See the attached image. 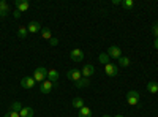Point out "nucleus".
Here are the masks:
<instances>
[{
    "label": "nucleus",
    "mask_w": 158,
    "mask_h": 117,
    "mask_svg": "<svg viewBox=\"0 0 158 117\" xmlns=\"http://www.w3.org/2000/svg\"><path fill=\"white\" fill-rule=\"evenodd\" d=\"M33 79H35V82H40L41 84L43 81H46L48 79V70H46V67H38V68H35V71H33Z\"/></svg>",
    "instance_id": "f257e3e1"
},
{
    "label": "nucleus",
    "mask_w": 158,
    "mask_h": 117,
    "mask_svg": "<svg viewBox=\"0 0 158 117\" xmlns=\"http://www.w3.org/2000/svg\"><path fill=\"white\" fill-rule=\"evenodd\" d=\"M127 101H128L130 106H136L139 103V92L138 90H130L127 94Z\"/></svg>",
    "instance_id": "f03ea898"
},
{
    "label": "nucleus",
    "mask_w": 158,
    "mask_h": 117,
    "mask_svg": "<svg viewBox=\"0 0 158 117\" xmlns=\"http://www.w3.org/2000/svg\"><path fill=\"white\" fill-rule=\"evenodd\" d=\"M56 87H57V82H51L49 79H46V81H43L41 84H40V92L46 95V94H49L51 90L56 89Z\"/></svg>",
    "instance_id": "7ed1b4c3"
},
{
    "label": "nucleus",
    "mask_w": 158,
    "mask_h": 117,
    "mask_svg": "<svg viewBox=\"0 0 158 117\" xmlns=\"http://www.w3.org/2000/svg\"><path fill=\"white\" fill-rule=\"evenodd\" d=\"M70 59L73 62H76V63L82 62L84 60V51L82 49H73V51H70Z\"/></svg>",
    "instance_id": "20e7f679"
},
{
    "label": "nucleus",
    "mask_w": 158,
    "mask_h": 117,
    "mask_svg": "<svg viewBox=\"0 0 158 117\" xmlns=\"http://www.w3.org/2000/svg\"><path fill=\"white\" fill-rule=\"evenodd\" d=\"M108 56H109L111 59L118 60V59L122 57V49L118 48V46H109V49H108Z\"/></svg>",
    "instance_id": "39448f33"
},
{
    "label": "nucleus",
    "mask_w": 158,
    "mask_h": 117,
    "mask_svg": "<svg viewBox=\"0 0 158 117\" xmlns=\"http://www.w3.org/2000/svg\"><path fill=\"white\" fill-rule=\"evenodd\" d=\"M67 77H68L70 81H73V82H77V81L82 77V73L79 71L77 68H71V70L67 73Z\"/></svg>",
    "instance_id": "423d86ee"
},
{
    "label": "nucleus",
    "mask_w": 158,
    "mask_h": 117,
    "mask_svg": "<svg viewBox=\"0 0 158 117\" xmlns=\"http://www.w3.org/2000/svg\"><path fill=\"white\" fill-rule=\"evenodd\" d=\"M35 79H33V76H24L22 79H21V86L24 89H33L35 87Z\"/></svg>",
    "instance_id": "0eeeda50"
},
{
    "label": "nucleus",
    "mask_w": 158,
    "mask_h": 117,
    "mask_svg": "<svg viewBox=\"0 0 158 117\" xmlns=\"http://www.w3.org/2000/svg\"><path fill=\"white\" fill-rule=\"evenodd\" d=\"M104 73H106L108 76H111V77L117 76V73H118L117 65H115V63H108V65H104Z\"/></svg>",
    "instance_id": "6e6552de"
},
{
    "label": "nucleus",
    "mask_w": 158,
    "mask_h": 117,
    "mask_svg": "<svg viewBox=\"0 0 158 117\" xmlns=\"http://www.w3.org/2000/svg\"><path fill=\"white\" fill-rule=\"evenodd\" d=\"M81 73H82V77H87V79H89V77L95 73V67H94V65H90V63H85L82 67V70H81Z\"/></svg>",
    "instance_id": "1a4fd4ad"
},
{
    "label": "nucleus",
    "mask_w": 158,
    "mask_h": 117,
    "mask_svg": "<svg viewBox=\"0 0 158 117\" xmlns=\"http://www.w3.org/2000/svg\"><path fill=\"white\" fill-rule=\"evenodd\" d=\"M41 24H40L38 21H32V22H29V25H27V30H29V33H38V32H41Z\"/></svg>",
    "instance_id": "9d476101"
},
{
    "label": "nucleus",
    "mask_w": 158,
    "mask_h": 117,
    "mask_svg": "<svg viewBox=\"0 0 158 117\" xmlns=\"http://www.w3.org/2000/svg\"><path fill=\"white\" fill-rule=\"evenodd\" d=\"M29 8H30V5H29L27 0H16V10H18V11L25 13Z\"/></svg>",
    "instance_id": "9b49d317"
},
{
    "label": "nucleus",
    "mask_w": 158,
    "mask_h": 117,
    "mask_svg": "<svg viewBox=\"0 0 158 117\" xmlns=\"http://www.w3.org/2000/svg\"><path fill=\"white\" fill-rule=\"evenodd\" d=\"M10 13V5L5 2V0H0V18H6V15Z\"/></svg>",
    "instance_id": "f8f14e48"
},
{
    "label": "nucleus",
    "mask_w": 158,
    "mask_h": 117,
    "mask_svg": "<svg viewBox=\"0 0 158 117\" xmlns=\"http://www.w3.org/2000/svg\"><path fill=\"white\" fill-rule=\"evenodd\" d=\"M48 79L51 81V82H57L59 81V71L57 70H48Z\"/></svg>",
    "instance_id": "ddd939ff"
},
{
    "label": "nucleus",
    "mask_w": 158,
    "mask_h": 117,
    "mask_svg": "<svg viewBox=\"0 0 158 117\" xmlns=\"http://www.w3.org/2000/svg\"><path fill=\"white\" fill-rule=\"evenodd\" d=\"M19 115H21V117H33V108H30V106H24V108L21 109Z\"/></svg>",
    "instance_id": "4468645a"
},
{
    "label": "nucleus",
    "mask_w": 158,
    "mask_h": 117,
    "mask_svg": "<svg viewBox=\"0 0 158 117\" xmlns=\"http://www.w3.org/2000/svg\"><path fill=\"white\" fill-rule=\"evenodd\" d=\"M71 105H73V108H76V109H81V108H84V106H85V105H84V100H82L81 97H76V98H73Z\"/></svg>",
    "instance_id": "2eb2a0df"
},
{
    "label": "nucleus",
    "mask_w": 158,
    "mask_h": 117,
    "mask_svg": "<svg viewBox=\"0 0 158 117\" xmlns=\"http://www.w3.org/2000/svg\"><path fill=\"white\" fill-rule=\"evenodd\" d=\"M77 117H92V109H90L89 106H84V108H81V109H79V114H77Z\"/></svg>",
    "instance_id": "dca6fc26"
},
{
    "label": "nucleus",
    "mask_w": 158,
    "mask_h": 117,
    "mask_svg": "<svg viewBox=\"0 0 158 117\" xmlns=\"http://www.w3.org/2000/svg\"><path fill=\"white\" fill-rule=\"evenodd\" d=\"M146 89L149 90V94H158V84H156L155 81L147 82V87H146Z\"/></svg>",
    "instance_id": "f3484780"
},
{
    "label": "nucleus",
    "mask_w": 158,
    "mask_h": 117,
    "mask_svg": "<svg viewBox=\"0 0 158 117\" xmlns=\"http://www.w3.org/2000/svg\"><path fill=\"white\" fill-rule=\"evenodd\" d=\"M24 108V105L21 101H15V103H11V106H10V111H15V112H21V109Z\"/></svg>",
    "instance_id": "a211bd4d"
},
{
    "label": "nucleus",
    "mask_w": 158,
    "mask_h": 117,
    "mask_svg": "<svg viewBox=\"0 0 158 117\" xmlns=\"http://www.w3.org/2000/svg\"><path fill=\"white\" fill-rule=\"evenodd\" d=\"M76 84V87L77 89H82V87H89V84H90V81L87 79V77H81L77 82H74Z\"/></svg>",
    "instance_id": "6ab92c4d"
},
{
    "label": "nucleus",
    "mask_w": 158,
    "mask_h": 117,
    "mask_svg": "<svg viewBox=\"0 0 158 117\" xmlns=\"http://www.w3.org/2000/svg\"><path fill=\"white\" fill-rule=\"evenodd\" d=\"M98 60L103 63V65H108V63H111L109 60H111V57L108 56V52H101L100 56H98Z\"/></svg>",
    "instance_id": "aec40b11"
},
{
    "label": "nucleus",
    "mask_w": 158,
    "mask_h": 117,
    "mask_svg": "<svg viewBox=\"0 0 158 117\" xmlns=\"http://www.w3.org/2000/svg\"><path fill=\"white\" fill-rule=\"evenodd\" d=\"M41 36L44 38V40H48V41H49V40H51V38H52V33H51V29H49V27H43V29H41Z\"/></svg>",
    "instance_id": "412c9836"
},
{
    "label": "nucleus",
    "mask_w": 158,
    "mask_h": 117,
    "mask_svg": "<svg viewBox=\"0 0 158 117\" xmlns=\"http://www.w3.org/2000/svg\"><path fill=\"white\" fill-rule=\"evenodd\" d=\"M29 35V30H27V27H24V25H21V27L18 29V36L19 38H25Z\"/></svg>",
    "instance_id": "4be33fe9"
},
{
    "label": "nucleus",
    "mask_w": 158,
    "mask_h": 117,
    "mask_svg": "<svg viewBox=\"0 0 158 117\" xmlns=\"http://www.w3.org/2000/svg\"><path fill=\"white\" fill-rule=\"evenodd\" d=\"M117 63L120 65V67H128V65H130L131 62H130V57H123V56H122L120 59L117 60Z\"/></svg>",
    "instance_id": "5701e85b"
},
{
    "label": "nucleus",
    "mask_w": 158,
    "mask_h": 117,
    "mask_svg": "<svg viewBox=\"0 0 158 117\" xmlns=\"http://www.w3.org/2000/svg\"><path fill=\"white\" fill-rule=\"evenodd\" d=\"M122 6H123L125 10H131V8L135 6V2H133V0H123V2H122Z\"/></svg>",
    "instance_id": "b1692460"
},
{
    "label": "nucleus",
    "mask_w": 158,
    "mask_h": 117,
    "mask_svg": "<svg viewBox=\"0 0 158 117\" xmlns=\"http://www.w3.org/2000/svg\"><path fill=\"white\" fill-rule=\"evenodd\" d=\"M3 117H21V115H19V112H15V111H8V112L3 115Z\"/></svg>",
    "instance_id": "393cba45"
},
{
    "label": "nucleus",
    "mask_w": 158,
    "mask_h": 117,
    "mask_svg": "<svg viewBox=\"0 0 158 117\" xmlns=\"http://www.w3.org/2000/svg\"><path fill=\"white\" fill-rule=\"evenodd\" d=\"M152 33H153V36H155V38H158V22H155V24H153V27H152Z\"/></svg>",
    "instance_id": "a878e982"
},
{
    "label": "nucleus",
    "mask_w": 158,
    "mask_h": 117,
    "mask_svg": "<svg viewBox=\"0 0 158 117\" xmlns=\"http://www.w3.org/2000/svg\"><path fill=\"white\" fill-rule=\"evenodd\" d=\"M21 15H22V13H21V11H18V10L15 8V11H13V16H15V19H19V18H21Z\"/></svg>",
    "instance_id": "bb28decb"
},
{
    "label": "nucleus",
    "mask_w": 158,
    "mask_h": 117,
    "mask_svg": "<svg viewBox=\"0 0 158 117\" xmlns=\"http://www.w3.org/2000/svg\"><path fill=\"white\" fill-rule=\"evenodd\" d=\"M49 44H51V46H57V44H59V40H57V38H51Z\"/></svg>",
    "instance_id": "cd10ccee"
},
{
    "label": "nucleus",
    "mask_w": 158,
    "mask_h": 117,
    "mask_svg": "<svg viewBox=\"0 0 158 117\" xmlns=\"http://www.w3.org/2000/svg\"><path fill=\"white\" fill-rule=\"evenodd\" d=\"M112 5H122V0H112Z\"/></svg>",
    "instance_id": "c85d7f7f"
},
{
    "label": "nucleus",
    "mask_w": 158,
    "mask_h": 117,
    "mask_svg": "<svg viewBox=\"0 0 158 117\" xmlns=\"http://www.w3.org/2000/svg\"><path fill=\"white\" fill-rule=\"evenodd\" d=\"M153 46L158 49V38H155V41H153Z\"/></svg>",
    "instance_id": "c756f323"
},
{
    "label": "nucleus",
    "mask_w": 158,
    "mask_h": 117,
    "mask_svg": "<svg viewBox=\"0 0 158 117\" xmlns=\"http://www.w3.org/2000/svg\"><path fill=\"white\" fill-rule=\"evenodd\" d=\"M112 117H123L122 114H115V115H112Z\"/></svg>",
    "instance_id": "7c9ffc66"
},
{
    "label": "nucleus",
    "mask_w": 158,
    "mask_h": 117,
    "mask_svg": "<svg viewBox=\"0 0 158 117\" xmlns=\"http://www.w3.org/2000/svg\"><path fill=\"white\" fill-rule=\"evenodd\" d=\"M103 117H111V115H108V114H104V115H103Z\"/></svg>",
    "instance_id": "2f4dec72"
}]
</instances>
